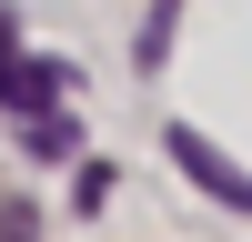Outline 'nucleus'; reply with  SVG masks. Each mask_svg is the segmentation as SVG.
Segmentation results:
<instances>
[{"label":"nucleus","mask_w":252,"mask_h":242,"mask_svg":"<svg viewBox=\"0 0 252 242\" xmlns=\"http://www.w3.org/2000/svg\"><path fill=\"white\" fill-rule=\"evenodd\" d=\"M161 141H172V161H182V172H192V182H202L212 202H232V212L252 222V172H232V161H222V151H212L202 131H161Z\"/></svg>","instance_id":"nucleus-2"},{"label":"nucleus","mask_w":252,"mask_h":242,"mask_svg":"<svg viewBox=\"0 0 252 242\" xmlns=\"http://www.w3.org/2000/svg\"><path fill=\"white\" fill-rule=\"evenodd\" d=\"M0 242H31V212H0Z\"/></svg>","instance_id":"nucleus-4"},{"label":"nucleus","mask_w":252,"mask_h":242,"mask_svg":"<svg viewBox=\"0 0 252 242\" xmlns=\"http://www.w3.org/2000/svg\"><path fill=\"white\" fill-rule=\"evenodd\" d=\"M71 141H81L71 121H31V151H40V161H61V151H71Z\"/></svg>","instance_id":"nucleus-3"},{"label":"nucleus","mask_w":252,"mask_h":242,"mask_svg":"<svg viewBox=\"0 0 252 242\" xmlns=\"http://www.w3.org/2000/svg\"><path fill=\"white\" fill-rule=\"evenodd\" d=\"M0 101H10V111H31V121H51V101H61V71H51V60H31V51H20L10 10H0Z\"/></svg>","instance_id":"nucleus-1"}]
</instances>
